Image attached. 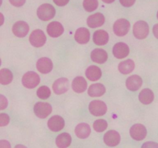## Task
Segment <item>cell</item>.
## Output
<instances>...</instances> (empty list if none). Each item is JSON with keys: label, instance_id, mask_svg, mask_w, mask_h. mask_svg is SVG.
<instances>
[{"label": "cell", "instance_id": "obj_1", "mask_svg": "<svg viewBox=\"0 0 158 148\" xmlns=\"http://www.w3.org/2000/svg\"><path fill=\"white\" fill-rule=\"evenodd\" d=\"M56 15V9L52 5L43 4L37 9V16L43 21H49L52 19Z\"/></svg>", "mask_w": 158, "mask_h": 148}, {"label": "cell", "instance_id": "obj_2", "mask_svg": "<svg viewBox=\"0 0 158 148\" xmlns=\"http://www.w3.org/2000/svg\"><path fill=\"white\" fill-rule=\"evenodd\" d=\"M40 77L36 72L29 71V72H26L23 75V79H22V83L25 87L28 89H32L37 86V85L40 83Z\"/></svg>", "mask_w": 158, "mask_h": 148}, {"label": "cell", "instance_id": "obj_3", "mask_svg": "<svg viewBox=\"0 0 158 148\" xmlns=\"http://www.w3.org/2000/svg\"><path fill=\"white\" fill-rule=\"evenodd\" d=\"M133 32L134 36L138 39L147 38L149 34V26L145 21H138L134 25Z\"/></svg>", "mask_w": 158, "mask_h": 148}, {"label": "cell", "instance_id": "obj_4", "mask_svg": "<svg viewBox=\"0 0 158 148\" xmlns=\"http://www.w3.org/2000/svg\"><path fill=\"white\" fill-rule=\"evenodd\" d=\"M89 110L91 114L96 117L103 116L107 111L106 103L101 100H94L89 105Z\"/></svg>", "mask_w": 158, "mask_h": 148}, {"label": "cell", "instance_id": "obj_5", "mask_svg": "<svg viewBox=\"0 0 158 148\" xmlns=\"http://www.w3.org/2000/svg\"><path fill=\"white\" fill-rule=\"evenodd\" d=\"M34 113L39 118L45 119L52 113V106L48 103L38 102L34 106Z\"/></svg>", "mask_w": 158, "mask_h": 148}, {"label": "cell", "instance_id": "obj_6", "mask_svg": "<svg viewBox=\"0 0 158 148\" xmlns=\"http://www.w3.org/2000/svg\"><path fill=\"white\" fill-rule=\"evenodd\" d=\"M131 28V24L128 20L120 18L117 20L114 25V32L117 36H123L128 33Z\"/></svg>", "mask_w": 158, "mask_h": 148}, {"label": "cell", "instance_id": "obj_7", "mask_svg": "<svg viewBox=\"0 0 158 148\" xmlns=\"http://www.w3.org/2000/svg\"><path fill=\"white\" fill-rule=\"evenodd\" d=\"M46 37L41 29H35L29 36V42L34 47H42L46 43Z\"/></svg>", "mask_w": 158, "mask_h": 148}, {"label": "cell", "instance_id": "obj_8", "mask_svg": "<svg viewBox=\"0 0 158 148\" xmlns=\"http://www.w3.org/2000/svg\"><path fill=\"white\" fill-rule=\"evenodd\" d=\"M130 134L134 140L140 141L146 137L147 129L143 125L140 124V123L134 124V126H131L130 130Z\"/></svg>", "mask_w": 158, "mask_h": 148}, {"label": "cell", "instance_id": "obj_9", "mask_svg": "<svg viewBox=\"0 0 158 148\" xmlns=\"http://www.w3.org/2000/svg\"><path fill=\"white\" fill-rule=\"evenodd\" d=\"M29 30V26L26 22L18 21L12 26V32L19 38L25 37L28 34Z\"/></svg>", "mask_w": 158, "mask_h": 148}, {"label": "cell", "instance_id": "obj_10", "mask_svg": "<svg viewBox=\"0 0 158 148\" xmlns=\"http://www.w3.org/2000/svg\"><path fill=\"white\" fill-rule=\"evenodd\" d=\"M103 141L107 146H115L120 142V135L117 131L109 130L103 136Z\"/></svg>", "mask_w": 158, "mask_h": 148}, {"label": "cell", "instance_id": "obj_11", "mask_svg": "<svg viewBox=\"0 0 158 148\" xmlns=\"http://www.w3.org/2000/svg\"><path fill=\"white\" fill-rule=\"evenodd\" d=\"M130 53L129 46L124 43H117L113 48V54L117 59H123Z\"/></svg>", "mask_w": 158, "mask_h": 148}, {"label": "cell", "instance_id": "obj_12", "mask_svg": "<svg viewBox=\"0 0 158 148\" xmlns=\"http://www.w3.org/2000/svg\"><path fill=\"white\" fill-rule=\"evenodd\" d=\"M46 30H47V33L49 34V36L52 37V38H57L63 33L64 28L60 23L53 21L48 25Z\"/></svg>", "mask_w": 158, "mask_h": 148}, {"label": "cell", "instance_id": "obj_13", "mask_svg": "<svg viewBox=\"0 0 158 148\" xmlns=\"http://www.w3.org/2000/svg\"><path fill=\"white\" fill-rule=\"evenodd\" d=\"M64 126L65 121L63 117L60 116H53L48 120V127L53 132L60 131L62 129H63Z\"/></svg>", "mask_w": 158, "mask_h": 148}, {"label": "cell", "instance_id": "obj_14", "mask_svg": "<svg viewBox=\"0 0 158 148\" xmlns=\"http://www.w3.org/2000/svg\"><path fill=\"white\" fill-rule=\"evenodd\" d=\"M36 68L41 73L46 74L52 71L53 64L50 59L47 57H43V58L39 59L37 61Z\"/></svg>", "mask_w": 158, "mask_h": 148}, {"label": "cell", "instance_id": "obj_15", "mask_svg": "<svg viewBox=\"0 0 158 148\" xmlns=\"http://www.w3.org/2000/svg\"><path fill=\"white\" fill-rule=\"evenodd\" d=\"M69 80L66 78H60L56 80L52 85V89L57 95H60L69 89Z\"/></svg>", "mask_w": 158, "mask_h": 148}, {"label": "cell", "instance_id": "obj_16", "mask_svg": "<svg viewBox=\"0 0 158 148\" xmlns=\"http://www.w3.org/2000/svg\"><path fill=\"white\" fill-rule=\"evenodd\" d=\"M143 80L138 75H133L128 77L126 81V86L129 90L137 91L141 87Z\"/></svg>", "mask_w": 158, "mask_h": 148}, {"label": "cell", "instance_id": "obj_17", "mask_svg": "<svg viewBox=\"0 0 158 148\" xmlns=\"http://www.w3.org/2000/svg\"><path fill=\"white\" fill-rule=\"evenodd\" d=\"M105 17L100 12L93 14L87 18V25L90 28H97L104 24Z\"/></svg>", "mask_w": 158, "mask_h": 148}, {"label": "cell", "instance_id": "obj_18", "mask_svg": "<svg viewBox=\"0 0 158 148\" xmlns=\"http://www.w3.org/2000/svg\"><path fill=\"white\" fill-rule=\"evenodd\" d=\"M91 60L94 63L103 64L107 60L108 55L107 52L103 49H95L91 52Z\"/></svg>", "mask_w": 158, "mask_h": 148}, {"label": "cell", "instance_id": "obj_19", "mask_svg": "<svg viewBox=\"0 0 158 148\" xmlns=\"http://www.w3.org/2000/svg\"><path fill=\"white\" fill-rule=\"evenodd\" d=\"M90 33L89 31L86 28H79L75 32L74 38L75 40L80 44H86L89 41Z\"/></svg>", "mask_w": 158, "mask_h": 148}, {"label": "cell", "instance_id": "obj_20", "mask_svg": "<svg viewBox=\"0 0 158 148\" xmlns=\"http://www.w3.org/2000/svg\"><path fill=\"white\" fill-rule=\"evenodd\" d=\"M93 39L94 43L97 46H104L109 41V35L106 31L100 29L94 32Z\"/></svg>", "mask_w": 158, "mask_h": 148}, {"label": "cell", "instance_id": "obj_21", "mask_svg": "<svg viewBox=\"0 0 158 148\" xmlns=\"http://www.w3.org/2000/svg\"><path fill=\"white\" fill-rule=\"evenodd\" d=\"M87 87V83L83 76H77L73 80L72 88L74 92L77 93L83 92Z\"/></svg>", "mask_w": 158, "mask_h": 148}, {"label": "cell", "instance_id": "obj_22", "mask_svg": "<svg viewBox=\"0 0 158 148\" xmlns=\"http://www.w3.org/2000/svg\"><path fill=\"white\" fill-rule=\"evenodd\" d=\"M91 132L90 126L86 123H79L75 128L76 135L80 139H86L89 136Z\"/></svg>", "mask_w": 158, "mask_h": 148}, {"label": "cell", "instance_id": "obj_23", "mask_svg": "<svg viewBox=\"0 0 158 148\" xmlns=\"http://www.w3.org/2000/svg\"><path fill=\"white\" fill-rule=\"evenodd\" d=\"M86 78L90 81H97L102 76L101 69L97 66H89L86 70Z\"/></svg>", "mask_w": 158, "mask_h": 148}, {"label": "cell", "instance_id": "obj_24", "mask_svg": "<svg viewBox=\"0 0 158 148\" xmlns=\"http://www.w3.org/2000/svg\"><path fill=\"white\" fill-rule=\"evenodd\" d=\"M106 92V88L101 83L92 84L88 89V94L91 97H99Z\"/></svg>", "mask_w": 158, "mask_h": 148}, {"label": "cell", "instance_id": "obj_25", "mask_svg": "<svg viewBox=\"0 0 158 148\" xmlns=\"http://www.w3.org/2000/svg\"><path fill=\"white\" fill-rule=\"evenodd\" d=\"M72 142L71 136L67 133H63L57 136L56 139V144L59 148H67Z\"/></svg>", "mask_w": 158, "mask_h": 148}, {"label": "cell", "instance_id": "obj_26", "mask_svg": "<svg viewBox=\"0 0 158 148\" xmlns=\"http://www.w3.org/2000/svg\"><path fill=\"white\" fill-rule=\"evenodd\" d=\"M154 99V94L151 89H142L141 92L139 94V100H140V103L143 104L148 105L153 102Z\"/></svg>", "mask_w": 158, "mask_h": 148}, {"label": "cell", "instance_id": "obj_27", "mask_svg": "<svg viewBox=\"0 0 158 148\" xmlns=\"http://www.w3.org/2000/svg\"><path fill=\"white\" fill-rule=\"evenodd\" d=\"M134 67H135V63L132 60H130V59L121 62L118 65L119 71L122 74H124V75H127V74H129L131 72H133Z\"/></svg>", "mask_w": 158, "mask_h": 148}, {"label": "cell", "instance_id": "obj_28", "mask_svg": "<svg viewBox=\"0 0 158 148\" xmlns=\"http://www.w3.org/2000/svg\"><path fill=\"white\" fill-rule=\"evenodd\" d=\"M13 80V75L9 69H2L0 70V83L8 85Z\"/></svg>", "mask_w": 158, "mask_h": 148}, {"label": "cell", "instance_id": "obj_29", "mask_svg": "<svg viewBox=\"0 0 158 148\" xmlns=\"http://www.w3.org/2000/svg\"><path fill=\"white\" fill-rule=\"evenodd\" d=\"M83 6L86 12H93L98 7V1L97 0H83Z\"/></svg>", "mask_w": 158, "mask_h": 148}, {"label": "cell", "instance_id": "obj_30", "mask_svg": "<svg viewBox=\"0 0 158 148\" xmlns=\"http://www.w3.org/2000/svg\"><path fill=\"white\" fill-rule=\"evenodd\" d=\"M37 97L42 100H46L49 98L51 95V91L49 88L46 86H40L38 89H37Z\"/></svg>", "mask_w": 158, "mask_h": 148}, {"label": "cell", "instance_id": "obj_31", "mask_svg": "<svg viewBox=\"0 0 158 148\" xmlns=\"http://www.w3.org/2000/svg\"><path fill=\"white\" fill-rule=\"evenodd\" d=\"M107 128V122L103 119L97 120L94 123V129L97 132H103Z\"/></svg>", "mask_w": 158, "mask_h": 148}, {"label": "cell", "instance_id": "obj_32", "mask_svg": "<svg viewBox=\"0 0 158 148\" xmlns=\"http://www.w3.org/2000/svg\"><path fill=\"white\" fill-rule=\"evenodd\" d=\"M9 123V117L6 113L0 114V126H4Z\"/></svg>", "mask_w": 158, "mask_h": 148}, {"label": "cell", "instance_id": "obj_33", "mask_svg": "<svg viewBox=\"0 0 158 148\" xmlns=\"http://www.w3.org/2000/svg\"><path fill=\"white\" fill-rule=\"evenodd\" d=\"M8 106V101L7 99L4 97L3 95L0 96V109L2 110L5 108L7 107Z\"/></svg>", "mask_w": 158, "mask_h": 148}, {"label": "cell", "instance_id": "obj_34", "mask_svg": "<svg viewBox=\"0 0 158 148\" xmlns=\"http://www.w3.org/2000/svg\"><path fill=\"white\" fill-rule=\"evenodd\" d=\"M141 148H158V143L155 142H146L142 145Z\"/></svg>", "mask_w": 158, "mask_h": 148}, {"label": "cell", "instance_id": "obj_35", "mask_svg": "<svg viewBox=\"0 0 158 148\" xmlns=\"http://www.w3.org/2000/svg\"><path fill=\"white\" fill-rule=\"evenodd\" d=\"M136 0H120V4L124 7H131L135 3Z\"/></svg>", "mask_w": 158, "mask_h": 148}, {"label": "cell", "instance_id": "obj_36", "mask_svg": "<svg viewBox=\"0 0 158 148\" xmlns=\"http://www.w3.org/2000/svg\"><path fill=\"white\" fill-rule=\"evenodd\" d=\"M9 2L12 6H15V7H20L25 4L26 0H9Z\"/></svg>", "mask_w": 158, "mask_h": 148}, {"label": "cell", "instance_id": "obj_37", "mask_svg": "<svg viewBox=\"0 0 158 148\" xmlns=\"http://www.w3.org/2000/svg\"><path fill=\"white\" fill-rule=\"evenodd\" d=\"M54 3L58 6H64L69 2V0H53Z\"/></svg>", "mask_w": 158, "mask_h": 148}, {"label": "cell", "instance_id": "obj_38", "mask_svg": "<svg viewBox=\"0 0 158 148\" xmlns=\"http://www.w3.org/2000/svg\"><path fill=\"white\" fill-rule=\"evenodd\" d=\"M0 148H11V145L7 140H0Z\"/></svg>", "mask_w": 158, "mask_h": 148}, {"label": "cell", "instance_id": "obj_39", "mask_svg": "<svg viewBox=\"0 0 158 148\" xmlns=\"http://www.w3.org/2000/svg\"><path fill=\"white\" fill-rule=\"evenodd\" d=\"M153 33H154V36L158 39V24L154 25V26L153 27Z\"/></svg>", "mask_w": 158, "mask_h": 148}, {"label": "cell", "instance_id": "obj_40", "mask_svg": "<svg viewBox=\"0 0 158 148\" xmlns=\"http://www.w3.org/2000/svg\"><path fill=\"white\" fill-rule=\"evenodd\" d=\"M103 2H104L105 3H108V4H110V3H112L114 2L115 0H102Z\"/></svg>", "mask_w": 158, "mask_h": 148}, {"label": "cell", "instance_id": "obj_41", "mask_svg": "<svg viewBox=\"0 0 158 148\" xmlns=\"http://www.w3.org/2000/svg\"><path fill=\"white\" fill-rule=\"evenodd\" d=\"M15 148H27V147L25 146H23V145H22V144H18L15 146Z\"/></svg>", "mask_w": 158, "mask_h": 148}, {"label": "cell", "instance_id": "obj_42", "mask_svg": "<svg viewBox=\"0 0 158 148\" xmlns=\"http://www.w3.org/2000/svg\"><path fill=\"white\" fill-rule=\"evenodd\" d=\"M157 18H158V12H157Z\"/></svg>", "mask_w": 158, "mask_h": 148}]
</instances>
